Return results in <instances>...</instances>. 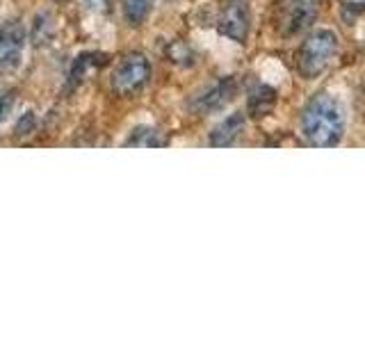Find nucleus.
Segmentation results:
<instances>
[{
  "mask_svg": "<svg viewBox=\"0 0 365 342\" xmlns=\"http://www.w3.org/2000/svg\"><path fill=\"white\" fill-rule=\"evenodd\" d=\"M249 28H251V16L245 0H224V5L220 9V19H217V30L228 39L245 43L249 37Z\"/></svg>",
  "mask_w": 365,
  "mask_h": 342,
  "instance_id": "nucleus-4",
  "label": "nucleus"
},
{
  "mask_svg": "<svg viewBox=\"0 0 365 342\" xmlns=\"http://www.w3.org/2000/svg\"><path fill=\"white\" fill-rule=\"evenodd\" d=\"M153 9V0H123V14L130 26H142Z\"/></svg>",
  "mask_w": 365,
  "mask_h": 342,
  "instance_id": "nucleus-10",
  "label": "nucleus"
},
{
  "mask_svg": "<svg viewBox=\"0 0 365 342\" xmlns=\"http://www.w3.org/2000/svg\"><path fill=\"white\" fill-rule=\"evenodd\" d=\"M302 133L311 146H338L345 133V114H342L340 103L327 91L315 94L302 112Z\"/></svg>",
  "mask_w": 365,
  "mask_h": 342,
  "instance_id": "nucleus-1",
  "label": "nucleus"
},
{
  "mask_svg": "<svg viewBox=\"0 0 365 342\" xmlns=\"http://www.w3.org/2000/svg\"><path fill=\"white\" fill-rule=\"evenodd\" d=\"M148 76H151V64H148L146 57L142 53H130L114 68L112 89L119 96H133L148 83Z\"/></svg>",
  "mask_w": 365,
  "mask_h": 342,
  "instance_id": "nucleus-3",
  "label": "nucleus"
},
{
  "mask_svg": "<svg viewBox=\"0 0 365 342\" xmlns=\"http://www.w3.org/2000/svg\"><path fill=\"white\" fill-rule=\"evenodd\" d=\"M338 3H340V9H342V16H345V21L356 19L365 11V0H338Z\"/></svg>",
  "mask_w": 365,
  "mask_h": 342,
  "instance_id": "nucleus-13",
  "label": "nucleus"
},
{
  "mask_svg": "<svg viewBox=\"0 0 365 342\" xmlns=\"http://www.w3.org/2000/svg\"><path fill=\"white\" fill-rule=\"evenodd\" d=\"M11 110H14V94L9 89H0V123H3Z\"/></svg>",
  "mask_w": 365,
  "mask_h": 342,
  "instance_id": "nucleus-14",
  "label": "nucleus"
},
{
  "mask_svg": "<svg viewBox=\"0 0 365 342\" xmlns=\"http://www.w3.org/2000/svg\"><path fill=\"white\" fill-rule=\"evenodd\" d=\"M85 5L89 11H94V14H110L112 0H85Z\"/></svg>",
  "mask_w": 365,
  "mask_h": 342,
  "instance_id": "nucleus-15",
  "label": "nucleus"
},
{
  "mask_svg": "<svg viewBox=\"0 0 365 342\" xmlns=\"http://www.w3.org/2000/svg\"><path fill=\"white\" fill-rule=\"evenodd\" d=\"M277 103V91L267 85H256L249 94V110L254 117H262L272 110V105Z\"/></svg>",
  "mask_w": 365,
  "mask_h": 342,
  "instance_id": "nucleus-9",
  "label": "nucleus"
},
{
  "mask_svg": "<svg viewBox=\"0 0 365 342\" xmlns=\"http://www.w3.org/2000/svg\"><path fill=\"white\" fill-rule=\"evenodd\" d=\"M32 128H34V114H32V112H26V114H23V117L19 119V123H16V135L23 137V135H28Z\"/></svg>",
  "mask_w": 365,
  "mask_h": 342,
  "instance_id": "nucleus-16",
  "label": "nucleus"
},
{
  "mask_svg": "<svg viewBox=\"0 0 365 342\" xmlns=\"http://www.w3.org/2000/svg\"><path fill=\"white\" fill-rule=\"evenodd\" d=\"M336 51H338L336 32L313 30L299 46V53H297V68H299V73L306 80L317 78L319 73L327 71V66L336 57Z\"/></svg>",
  "mask_w": 365,
  "mask_h": 342,
  "instance_id": "nucleus-2",
  "label": "nucleus"
},
{
  "mask_svg": "<svg viewBox=\"0 0 365 342\" xmlns=\"http://www.w3.org/2000/svg\"><path fill=\"white\" fill-rule=\"evenodd\" d=\"M165 142L160 140V133L153 128H137L133 130L130 140H125V146H163Z\"/></svg>",
  "mask_w": 365,
  "mask_h": 342,
  "instance_id": "nucleus-11",
  "label": "nucleus"
},
{
  "mask_svg": "<svg viewBox=\"0 0 365 342\" xmlns=\"http://www.w3.org/2000/svg\"><path fill=\"white\" fill-rule=\"evenodd\" d=\"M245 130V114H231L226 117L217 128L210 133V146H231L240 137V133Z\"/></svg>",
  "mask_w": 365,
  "mask_h": 342,
  "instance_id": "nucleus-8",
  "label": "nucleus"
},
{
  "mask_svg": "<svg viewBox=\"0 0 365 342\" xmlns=\"http://www.w3.org/2000/svg\"><path fill=\"white\" fill-rule=\"evenodd\" d=\"M26 28L19 21H7L0 28V71H14L23 60Z\"/></svg>",
  "mask_w": 365,
  "mask_h": 342,
  "instance_id": "nucleus-5",
  "label": "nucleus"
},
{
  "mask_svg": "<svg viewBox=\"0 0 365 342\" xmlns=\"http://www.w3.org/2000/svg\"><path fill=\"white\" fill-rule=\"evenodd\" d=\"M235 91H237L235 78H224V80H220V83H215L212 87L205 89L203 94L194 100V110L201 112V114L220 112L235 98Z\"/></svg>",
  "mask_w": 365,
  "mask_h": 342,
  "instance_id": "nucleus-6",
  "label": "nucleus"
},
{
  "mask_svg": "<svg viewBox=\"0 0 365 342\" xmlns=\"http://www.w3.org/2000/svg\"><path fill=\"white\" fill-rule=\"evenodd\" d=\"M169 60L180 66H190V64H194V53L182 41H176L169 46Z\"/></svg>",
  "mask_w": 365,
  "mask_h": 342,
  "instance_id": "nucleus-12",
  "label": "nucleus"
},
{
  "mask_svg": "<svg viewBox=\"0 0 365 342\" xmlns=\"http://www.w3.org/2000/svg\"><path fill=\"white\" fill-rule=\"evenodd\" d=\"M319 0H283V30L285 34H297L311 26L317 14Z\"/></svg>",
  "mask_w": 365,
  "mask_h": 342,
  "instance_id": "nucleus-7",
  "label": "nucleus"
}]
</instances>
